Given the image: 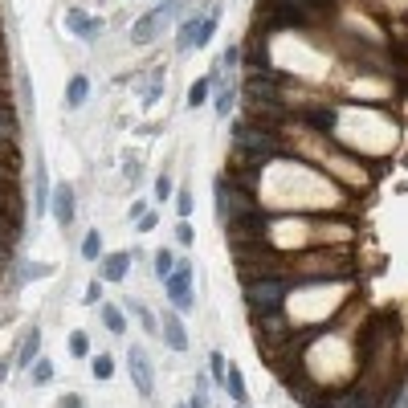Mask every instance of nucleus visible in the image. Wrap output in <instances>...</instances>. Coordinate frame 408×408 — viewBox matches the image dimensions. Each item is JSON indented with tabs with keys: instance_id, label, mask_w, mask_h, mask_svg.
Segmentation results:
<instances>
[{
	"instance_id": "nucleus-30",
	"label": "nucleus",
	"mask_w": 408,
	"mask_h": 408,
	"mask_svg": "<svg viewBox=\"0 0 408 408\" xmlns=\"http://www.w3.org/2000/svg\"><path fill=\"white\" fill-rule=\"evenodd\" d=\"M172 196V176H159L155 180V200H168Z\"/></svg>"
},
{
	"instance_id": "nucleus-35",
	"label": "nucleus",
	"mask_w": 408,
	"mask_h": 408,
	"mask_svg": "<svg viewBox=\"0 0 408 408\" xmlns=\"http://www.w3.org/2000/svg\"><path fill=\"white\" fill-rule=\"evenodd\" d=\"M8 367H12V363H8V360H0V384H4V376H8Z\"/></svg>"
},
{
	"instance_id": "nucleus-9",
	"label": "nucleus",
	"mask_w": 408,
	"mask_h": 408,
	"mask_svg": "<svg viewBox=\"0 0 408 408\" xmlns=\"http://www.w3.org/2000/svg\"><path fill=\"white\" fill-rule=\"evenodd\" d=\"M127 270H131V253H106L102 258V278L106 282H123Z\"/></svg>"
},
{
	"instance_id": "nucleus-1",
	"label": "nucleus",
	"mask_w": 408,
	"mask_h": 408,
	"mask_svg": "<svg viewBox=\"0 0 408 408\" xmlns=\"http://www.w3.org/2000/svg\"><path fill=\"white\" fill-rule=\"evenodd\" d=\"M290 294V278H273V273H262V278H249L245 282V302L253 315H273L282 307V298Z\"/></svg>"
},
{
	"instance_id": "nucleus-8",
	"label": "nucleus",
	"mask_w": 408,
	"mask_h": 408,
	"mask_svg": "<svg viewBox=\"0 0 408 408\" xmlns=\"http://www.w3.org/2000/svg\"><path fill=\"white\" fill-rule=\"evenodd\" d=\"M41 356V327H33L25 339H21V351H17V367H33V360Z\"/></svg>"
},
{
	"instance_id": "nucleus-3",
	"label": "nucleus",
	"mask_w": 408,
	"mask_h": 408,
	"mask_svg": "<svg viewBox=\"0 0 408 408\" xmlns=\"http://www.w3.org/2000/svg\"><path fill=\"white\" fill-rule=\"evenodd\" d=\"M127 367H131V380H135V392L143 400H151L155 396V371H151V360H147V351L131 343L127 347Z\"/></svg>"
},
{
	"instance_id": "nucleus-20",
	"label": "nucleus",
	"mask_w": 408,
	"mask_h": 408,
	"mask_svg": "<svg viewBox=\"0 0 408 408\" xmlns=\"http://www.w3.org/2000/svg\"><path fill=\"white\" fill-rule=\"evenodd\" d=\"M131 311L139 315V322H143V331H147V335H159V318L151 315V311H147L143 302H131Z\"/></svg>"
},
{
	"instance_id": "nucleus-19",
	"label": "nucleus",
	"mask_w": 408,
	"mask_h": 408,
	"mask_svg": "<svg viewBox=\"0 0 408 408\" xmlns=\"http://www.w3.org/2000/svg\"><path fill=\"white\" fill-rule=\"evenodd\" d=\"M208 90H213V78H200V82H192V90H188V106L196 110V106L208 98Z\"/></svg>"
},
{
	"instance_id": "nucleus-7",
	"label": "nucleus",
	"mask_w": 408,
	"mask_h": 408,
	"mask_svg": "<svg viewBox=\"0 0 408 408\" xmlns=\"http://www.w3.org/2000/svg\"><path fill=\"white\" fill-rule=\"evenodd\" d=\"M159 335H164V343H168L172 351H188V331H184L180 315H164L159 318Z\"/></svg>"
},
{
	"instance_id": "nucleus-32",
	"label": "nucleus",
	"mask_w": 408,
	"mask_h": 408,
	"mask_svg": "<svg viewBox=\"0 0 408 408\" xmlns=\"http://www.w3.org/2000/svg\"><path fill=\"white\" fill-rule=\"evenodd\" d=\"M46 273H53V270H49V266H25L21 278H46Z\"/></svg>"
},
{
	"instance_id": "nucleus-23",
	"label": "nucleus",
	"mask_w": 408,
	"mask_h": 408,
	"mask_svg": "<svg viewBox=\"0 0 408 408\" xmlns=\"http://www.w3.org/2000/svg\"><path fill=\"white\" fill-rule=\"evenodd\" d=\"M90 371H94V380H110V376H115V363H110V356H94Z\"/></svg>"
},
{
	"instance_id": "nucleus-37",
	"label": "nucleus",
	"mask_w": 408,
	"mask_h": 408,
	"mask_svg": "<svg viewBox=\"0 0 408 408\" xmlns=\"http://www.w3.org/2000/svg\"><path fill=\"white\" fill-rule=\"evenodd\" d=\"M241 408H245V405H241Z\"/></svg>"
},
{
	"instance_id": "nucleus-27",
	"label": "nucleus",
	"mask_w": 408,
	"mask_h": 408,
	"mask_svg": "<svg viewBox=\"0 0 408 408\" xmlns=\"http://www.w3.org/2000/svg\"><path fill=\"white\" fill-rule=\"evenodd\" d=\"M82 302H86V307H98V302H102V282H98V278H94L90 286H86V294H82Z\"/></svg>"
},
{
	"instance_id": "nucleus-12",
	"label": "nucleus",
	"mask_w": 408,
	"mask_h": 408,
	"mask_svg": "<svg viewBox=\"0 0 408 408\" xmlns=\"http://www.w3.org/2000/svg\"><path fill=\"white\" fill-rule=\"evenodd\" d=\"M225 388H229V396H233L237 405L249 400V392H245V376H241V367H233V363L225 367Z\"/></svg>"
},
{
	"instance_id": "nucleus-22",
	"label": "nucleus",
	"mask_w": 408,
	"mask_h": 408,
	"mask_svg": "<svg viewBox=\"0 0 408 408\" xmlns=\"http://www.w3.org/2000/svg\"><path fill=\"white\" fill-rule=\"evenodd\" d=\"M172 270H176V258H172L168 249H159V253H155V278L164 282V278H168Z\"/></svg>"
},
{
	"instance_id": "nucleus-28",
	"label": "nucleus",
	"mask_w": 408,
	"mask_h": 408,
	"mask_svg": "<svg viewBox=\"0 0 408 408\" xmlns=\"http://www.w3.org/2000/svg\"><path fill=\"white\" fill-rule=\"evenodd\" d=\"M208 360H213V380H217V384L225 388V356H221V351H213Z\"/></svg>"
},
{
	"instance_id": "nucleus-14",
	"label": "nucleus",
	"mask_w": 408,
	"mask_h": 408,
	"mask_svg": "<svg viewBox=\"0 0 408 408\" xmlns=\"http://www.w3.org/2000/svg\"><path fill=\"white\" fill-rule=\"evenodd\" d=\"M196 33H200V17H188L180 25V33H176V49H180V53L196 49Z\"/></svg>"
},
{
	"instance_id": "nucleus-18",
	"label": "nucleus",
	"mask_w": 408,
	"mask_h": 408,
	"mask_svg": "<svg viewBox=\"0 0 408 408\" xmlns=\"http://www.w3.org/2000/svg\"><path fill=\"white\" fill-rule=\"evenodd\" d=\"M159 90H164V70L151 74V82H147V90H143V106H155V102H159Z\"/></svg>"
},
{
	"instance_id": "nucleus-25",
	"label": "nucleus",
	"mask_w": 408,
	"mask_h": 408,
	"mask_svg": "<svg viewBox=\"0 0 408 408\" xmlns=\"http://www.w3.org/2000/svg\"><path fill=\"white\" fill-rule=\"evenodd\" d=\"M70 351H74L78 360H86V356H90V339H86L82 331H74V335H70Z\"/></svg>"
},
{
	"instance_id": "nucleus-31",
	"label": "nucleus",
	"mask_w": 408,
	"mask_h": 408,
	"mask_svg": "<svg viewBox=\"0 0 408 408\" xmlns=\"http://www.w3.org/2000/svg\"><path fill=\"white\" fill-rule=\"evenodd\" d=\"M176 241H180V245H192V225H188V221L176 225Z\"/></svg>"
},
{
	"instance_id": "nucleus-13",
	"label": "nucleus",
	"mask_w": 408,
	"mask_h": 408,
	"mask_svg": "<svg viewBox=\"0 0 408 408\" xmlns=\"http://www.w3.org/2000/svg\"><path fill=\"white\" fill-rule=\"evenodd\" d=\"M49 196H53V188H49V180H46V164H37V196H33V213H37V217L49 213Z\"/></svg>"
},
{
	"instance_id": "nucleus-29",
	"label": "nucleus",
	"mask_w": 408,
	"mask_h": 408,
	"mask_svg": "<svg viewBox=\"0 0 408 408\" xmlns=\"http://www.w3.org/2000/svg\"><path fill=\"white\" fill-rule=\"evenodd\" d=\"M176 213H180V221H188V213H192V192H176Z\"/></svg>"
},
{
	"instance_id": "nucleus-21",
	"label": "nucleus",
	"mask_w": 408,
	"mask_h": 408,
	"mask_svg": "<svg viewBox=\"0 0 408 408\" xmlns=\"http://www.w3.org/2000/svg\"><path fill=\"white\" fill-rule=\"evenodd\" d=\"M98 253H102V237H98V229H90V233L82 237V258H86V262H94Z\"/></svg>"
},
{
	"instance_id": "nucleus-33",
	"label": "nucleus",
	"mask_w": 408,
	"mask_h": 408,
	"mask_svg": "<svg viewBox=\"0 0 408 408\" xmlns=\"http://www.w3.org/2000/svg\"><path fill=\"white\" fill-rule=\"evenodd\" d=\"M151 229H155V217H151V213H143V217H139V233H151Z\"/></svg>"
},
{
	"instance_id": "nucleus-36",
	"label": "nucleus",
	"mask_w": 408,
	"mask_h": 408,
	"mask_svg": "<svg viewBox=\"0 0 408 408\" xmlns=\"http://www.w3.org/2000/svg\"><path fill=\"white\" fill-rule=\"evenodd\" d=\"M180 408H188V405H180Z\"/></svg>"
},
{
	"instance_id": "nucleus-6",
	"label": "nucleus",
	"mask_w": 408,
	"mask_h": 408,
	"mask_svg": "<svg viewBox=\"0 0 408 408\" xmlns=\"http://www.w3.org/2000/svg\"><path fill=\"white\" fill-rule=\"evenodd\" d=\"M49 208H53L57 225L70 229V225H74V188H70V184H57V188H53V196H49Z\"/></svg>"
},
{
	"instance_id": "nucleus-16",
	"label": "nucleus",
	"mask_w": 408,
	"mask_h": 408,
	"mask_svg": "<svg viewBox=\"0 0 408 408\" xmlns=\"http://www.w3.org/2000/svg\"><path fill=\"white\" fill-rule=\"evenodd\" d=\"M102 322H106L110 335H123V331H127V315H123L119 307H102Z\"/></svg>"
},
{
	"instance_id": "nucleus-4",
	"label": "nucleus",
	"mask_w": 408,
	"mask_h": 408,
	"mask_svg": "<svg viewBox=\"0 0 408 408\" xmlns=\"http://www.w3.org/2000/svg\"><path fill=\"white\" fill-rule=\"evenodd\" d=\"M164 286H168V302H172L176 311H192V307H196V298H192V266H188V262L168 273Z\"/></svg>"
},
{
	"instance_id": "nucleus-10",
	"label": "nucleus",
	"mask_w": 408,
	"mask_h": 408,
	"mask_svg": "<svg viewBox=\"0 0 408 408\" xmlns=\"http://www.w3.org/2000/svg\"><path fill=\"white\" fill-rule=\"evenodd\" d=\"M86 98H90V78H86V74H74V78H70V86H66V106H70V110H78Z\"/></svg>"
},
{
	"instance_id": "nucleus-11",
	"label": "nucleus",
	"mask_w": 408,
	"mask_h": 408,
	"mask_svg": "<svg viewBox=\"0 0 408 408\" xmlns=\"http://www.w3.org/2000/svg\"><path fill=\"white\" fill-rule=\"evenodd\" d=\"M0 208L8 217H17V208H21V192H17V184H12L8 172H0Z\"/></svg>"
},
{
	"instance_id": "nucleus-34",
	"label": "nucleus",
	"mask_w": 408,
	"mask_h": 408,
	"mask_svg": "<svg viewBox=\"0 0 408 408\" xmlns=\"http://www.w3.org/2000/svg\"><path fill=\"white\" fill-rule=\"evenodd\" d=\"M188 408H208V396H204V392H200V388H196V396H192V400H188Z\"/></svg>"
},
{
	"instance_id": "nucleus-17",
	"label": "nucleus",
	"mask_w": 408,
	"mask_h": 408,
	"mask_svg": "<svg viewBox=\"0 0 408 408\" xmlns=\"http://www.w3.org/2000/svg\"><path fill=\"white\" fill-rule=\"evenodd\" d=\"M17 217H8V213H0V245L4 249H12V241H17Z\"/></svg>"
},
{
	"instance_id": "nucleus-26",
	"label": "nucleus",
	"mask_w": 408,
	"mask_h": 408,
	"mask_svg": "<svg viewBox=\"0 0 408 408\" xmlns=\"http://www.w3.org/2000/svg\"><path fill=\"white\" fill-rule=\"evenodd\" d=\"M229 106H233V90L221 86V90H217V115H221V119H229Z\"/></svg>"
},
{
	"instance_id": "nucleus-15",
	"label": "nucleus",
	"mask_w": 408,
	"mask_h": 408,
	"mask_svg": "<svg viewBox=\"0 0 408 408\" xmlns=\"http://www.w3.org/2000/svg\"><path fill=\"white\" fill-rule=\"evenodd\" d=\"M217 25H221V12L213 8L208 17H200V33H196V49H204L208 41H213V33H217Z\"/></svg>"
},
{
	"instance_id": "nucleus-24",
	"label": "nucleus",
	"mask_w": 408,
	"mask_h": 408,
	"mask_svg": "<svg viewBox=\"0 0 408 408\" xmlns=\"http://www.w3.org/2000/svg\"><path fill=\"white\" fill-rule=\"evenodd\" d=\"M49 380H53V363L37 356V360H33V384H49Z\"/></svg>"
},
{
	"instance_id": "nucleus-2",
	"label": "nucleus",
	"mask_w": 408,
	"mask_h": 408,
	"mask_svg": "<svg viewBox=\"0 0 408 408\" xmlns=\"http://www.w3.org/2000/svg\"><path fill=\"white\" fill-rule=\"evenodd\" d=\"M176 12H180V0H159L151 12H143L135 25H131V41H135V46H151V41L164 33V25H168Z\"/></svg>"
},
{
	"instance_id": "nucleus-5",
	"label": "nucleus",
	"mask_w": 408,
	"mask_h": 408,
	"mask_svg": "<svg viewBox=\"0 0 408 408\" xmlns=\"http://www.w3.org/2000/svg\"><path fill=\"white\" fill-rule=\"evenodd\" d=\"M66 25H70L82 41H98V33H102V17H90V12H82V8H66Z\"/></svg>"
}]
</instances>
